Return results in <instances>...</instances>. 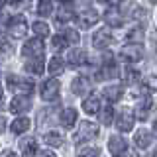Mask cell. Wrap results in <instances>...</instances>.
I'll list each match as a JSON object with an SVG mask.
<instances>
[{"label": "cell", "instance_id": "1", "mask_svg": "<svg viewBox=\"0 0 157 157\" xmlns=\"http://www.w3.org/2000/svg\"><path fill=\"white\" fill-rule=\"evenodd\" d=\"M6 85H8L10 90L20 92V94H28V96L33 92V86H36L32 78H28V77H20V75H8Z\"/></svg>", "mask_w": 157, "mask_h": 157}, {"label": "cell", "instance_id": "2", "mask_svg": "<svg viewBox=\"0 0 157 157\" xmlns=\"http://www.w3.org/2000/svg\"><path fill=\"white\" fill-rule=\"evenodd\" d=\"M98 136V124L96 122H90V120H82L78 124V130L75 134V144H82V141H90L92 137Z\"/></svg>", "mask_w": 157, "mask_h": 157}, {"label": "cell", "instance_id": "3", "mask_svg": "<svg viewBox=\"0 0 157 157\" xmlns=\"http://www.w3.org/2000/svg\"><path fill=\"white\" fill-rule=\"evenodd\" d=\"M43 53H45V45H43V39L41 37H33L28 39L22 47V55L29 57V59H41Z\"/></svg>", "mask_w": 157, "mask_h": 157}, {"label": "cell", "instance_id": "4", "mask_svg": "<svg viewBox=\"0 0 157 157\" xmlns=\"http://www.w3.org/2000/svg\"><path fill=\"white\" fill-rule=\"evenodd\" d=\"M120 57L126 63H137L144 59V47L140 43H128L120 49Z\"/></svg>", "mask_w": 157, "mask_h": 157}, {"label": "cell", "instance_id": "5", "mask_svg": "<svg viewBox=\"0 0 157 157\" xmlns=\"http://www.w3.org/2000/svg\"><path fill=\"white\" fill-rule=\"evenodd\" d=\"M59 81L55 77L53 78H47L45 82L41 85V90H39V94H41V100H45V102H53V100H57L59 98Z\"/></svg>", "mask_w": 157, "mask_h": 157}, {"label": "cell", "instance_id": "6", "mask_svg": "<svg viewBox=\"0 0 157 157\" xmlns=\"http://www.w3.org/2000/svg\"><path fill=\"white\" fill-rule=\"evenodd\" d=\"M8 33L12 37H26V33H28V22H26V18L24 16H14L12 20L8 22Z\"/></svg>", "mask_w": 157, "mask_h": 157}, {"label": "cell", "instance_id": "7", "mask_svg": "<svg viewBox=\"0 0 157 157\" xmlns=\"http://www.w3.org/2000/svg\"><path fill=\"white\" fill-rule=\"evenodd\" d=\"M10 112L12 114H24V112H28L29 108H32V100H29L28 94H18L14 96L12 100H10Z\"/></svg>", "mask_w": 157, "mask_h": 157}, {"label": "cell", "instance_id": "8", "mask_svg": "<svg viewBox=\"0 0 157 157\" xmlns=\"http://www.w3.org/2000/svg\"><path fill=\"white\" fill-rule=\"evenodd\" d=\"M98 12L96 10H85V12H81V14H77V18H75V22H77V26L78 28H82V29H88L90 26H94V24L98 22Z\"/></svg>", "mask_w": 157, "mask_h": 157}, {"label": "cell", "instance_id": "9", "mask_svg": "<svg viewBox=\"0 0 157 157\" xmlns=\"http://www.w3.org/2000/svg\"><path fill=\"white\" fill-rule=\"evenodd\" d=\"M112 41H114V37H112V32L108 28L98 29L94 36H92V45H94L96 49H106Z\"/></svg>", "mask_w": 157, "mask_h": 157}, {"label": "cell", "instance_id": "10", "mask_svg": "<svg viewBox=\"0 0 157 157\" xmlns=\"http://www.w3.org/2000/svg\"><path fill=\"white\" fill-rule=\"evenodd\" d=\"M151 108H153V102H151V98H149V92H147L145 88H141V98L137 100V118H140V120H145V118L149 116Z\"/></svg>", "mask_w": 157, "mask_h": 157}, {"label": "cell", "instance_id": "11", "mask_svg": "<svg viewBox=\"0 0 157 157\" xmlns=\"http://www.w3.org/2000/svg\"><path fill=\"white\" fill-rule=\"evenodd\" d=\"M75 18V10H73V4L71 0H61V4H59V12H57V24H65L69 20Z\"/></svg>", "mask_w": 157, "mask_h": 157}, {"label": "cell", "instance_id": "12", "mask_svg": "<svg viewBox=\"0 0 157 157\" xmlns=\"http://www.w3.org/2000/svg\"><path fill=\"white\" fill-rule=\"evenodd\" d=\"M108 149H110L112 155H122V153H126V151H128V144H126L124 137L112 136L110 140H108Z\"/></svg>", "mask_w": 157, "mask_h": 157}, {"label": "cell", "instance_id": "13", "mask_svg": "<svg viewBox=\"0 0 157 157\" xmlns=\"http://www.w3.org/2000/svg\"><path fill=\"white\" fill-rule=\"evenodd\" d=\"M67 61H69V65H73V67H81V65H85L86 63V51L85 49H71V51L67 53Z\"/></svg>", "mask_w": 157, "mask_h": 157}, {"label": "cell", "instance_id": "14", "mask_svg": "<svg viewBox=\"0 0 157 157\" xmlns=\"http://www.w3.org/2000/svg\"><path fill=\"white\" fill-rule=\"evenodd\" d=\"M73 94H77V96H82V94H86L88 90H90V81L85 77V75H81V77H77L75 81H73Z\"/></svg>", "mask_w": 157, "mask_h": 157}, {"label": "cell", "instance_id": "15", "mask_svg": "<svg viewBox=\"0 0 157 157\" xmlns=\"http://www.w3.org/2000/svg\"><path fill=\"white\" fill-rule=\"evenodd\" d=\"M134 122H136L134 114H130V112H122V114H120V118H118V122H116V128H118V132H122V134L130 132L132 128H134Z\"/></svg>", "mask_w": 157, "mask_h": 157}, {"label": "cell", "instance_id": "16", "mask_svg": "<svg viewBox=\"0 0 157 157\" xmlns=\"http://www.w3.org/2000/svg\"><path fill=\"white\" fill-rule=\"evenodd\" d=\"M20 151H22L24 157H36L37 153V144L33 137H24L22 141H20Z\"/></svg>", "mask_w": 157, "mask_h": 157}, {"label": "cell", "instance_id": "17", "mask_svg": "<svg viewBox=\"0 0 157 157\" xmlns=\"http://www.w3.org/2000/svg\"><path fill=\"white\" fill-rule=\"evenodd\" d=\"M82 110L86 112V114H98V110H100V100H98L96 94H90L86 96L85 100H82Z\"/></svg>", "mask_w": 157, "mask_h": 157}, {"label": "cell", "instance_id": "18", "mask_svg": "<svg viewBox=\"0 0 157 157\" xmlns=\"http://www.w3.org/2000/svg\"><path fill=\"white\" fill-rule=\"evenodd\" d=\"M61 120V126L63 128H75V122H77V110L75 108H65L59 116Z\"/></svg>", "mask_w": 157, "mask_h": 157}, {"label": "cell", "instance_id": "19", "mask_svg": "<svg viewBox=\"0 0 157 157\" xmlns=\"http://www.w3.org/2000/svg\"><path fill=\"white\" fill-rule=\"evenodd\" d=\"M134 141L140 149H147V147L151 145V134L147 130H137L136 136H134Z\"/></svg>", "mask_w": 157, "mask_h": 157}, {"label": "cell", "instance_id": "20", "mask_svg": "<svg viewBox=\"0 0 157 157\" xmlns=\"http://www.w3.org/2000/svg\"><path fill=\"white\" fill-rule=\"evenodd\" d=\"M102 94H104V98L108 102H118L122 98V86H118V85L106 86L104 90H102Z\"/></svg>", "mask_w": 157, "mask_h": 157}, {"label": "cell", "instance_id": "21", "mask_svg": "<svg viewBox=\"0 0 157 157\" xmlns=\"http://www.w3.org/2000/svg\"><path fill=\"white\" fill-rule=\"evenodd\" d=\"M122 81L128 82V85H134V82L140 81V71H136L134 67H124L122 69Z\"/></svg>", "mask_w": 157, "mask_h": 157}, {"label": "cell", "instance_id": "22", "mask_svg": "<svg viewBox=\"0 0 157 157\" xmlns=\"http://www.w3.org/2000/svg\"><path fill=\"white\" fill-rule=\"evenodd\" d=\"M47 71L51 73V75H61V73L65 71V61H63L61 57H51V61H49V65H47Z\"/></svg>", "mask_w": 157, "mask_h": 157}, {"label": "cell", "instance_id": "23", "mask_svg": "<svg viewBox=\"0 0 157 157\" xmlns=\"http://www.w3.org/2000/svg\"><path fill=\"white\" fill-rule=\"evenodd\" d=\"M116 73H118V69H116V65H114V61H112V63H104V65H102V69L98 71L96 78H98V81H102V78H110V77H114Z\"/></svg>", "mask_w": 157, "mask_h": 157}, {"label": "cell", "instance_id": "24", "mask_svg": "<svg viewBox=\"0 0 157 157\" xmlns=\"http://www.w3.org/2000/svg\"><path fill=\"white\" fill-rule=\"evenodd\" d=\"M26 71L29 75H43V59H32V61H28Z\"/></svg>", "mask_w": 157, "mask_h": 157}, {"label": "cell", "instance_id": "25", "mask_svg": "<svg viewBox=\"0 0 157 157\" xmlns=\"http://www.w3.org/2000/svg\"><path fill=\"white\" fill-rule=\"evenodd\" d=\"M43 141H45L47 145H51V147H61L63 136L59 134V132H47V134L43 136Z\"/></svg>", "mask_w": 157, "mask_h": 157}, {"label": "cell", "instance_id": "26", "mask_svg": "<svg viewBox=\"0 0 157 157\" xmlns=\"http://www.w3.org/2000/svg\"><path fill=\"white\" fill-rule=\"evenodd\" d=\"M37 14L43 18L51 16L53 14V0H39L37 2Z\"/></svg>", "mask_w": 157, "mask_h": 157}, {"label": "cell", "instance_id": "27", "mask_svg": "<svg viewBox=\"0 0 157 157\" xmlns=\"http://www.w3.org/2000/svg\"><path fill=\"white\" fill-rule=\"evenodd\" d=\"M29 130V120L28 118H18L12 122V134H24Z\"/></svg>", "mask_w": 157, "mask_h": 157}, {"label": "cell", "instance_id": "28", "mask_svg": "<svg viewBox=\"0 0 157 157\" xmlns=\"http://www.w3.org/2000/svg\"><path fill=\"white\" fill-rule=\"evenodd\" d=\"M126 39H128V43H141V39H144V28H132L126 33Z\"/></svg>", "mask_w": 157, "mask_h": 157}, {"label": "cell", "instance_id": "29", "mask_svg": "<svg viewBox=\"0 0 157 157\" xmlns=\"http://www.w3.org/2000/svg\"><path fill=\"white\" fill-rule=\"evenodd\" d=\"M104 18H106V22L110 24V26H120L122 24V16H120V12L116 10V6H112L108 12L104 14Z\"/></svg>", "mask_w": 157, "mask_h": 157}, {"label": "cell", "instance_id": "30", "mask_svg": "<svg viewBox=\"0 0 157 157\" xmlns=\"http://www.w3.org/2000/svg\"><path fill=\"white\" fill-rule=\"evenodd\" d=\"M100 112V122L104 126H110L112 122H114V108L112 106H106V108H102V110H98Z\"/></svg>", "mask_w": 157, "mask_h": 157}, {"label": "cell", "instance_id": "31", "mask_svg": "<svg viewBox=\"0 0 157 157\" xmlns=\"http://www.w3.org/2000/svg\"><path fill=\"white\" fill-rule=\"evenodd\" d=\"M32 29H33V33H36L37 37H41V39L49 36V26H47L45 22H36L32 26Z\"/></svg>", "mask_w": 157, "mask_h": 157}, {"label": "cell", "instance_id": "32", "mask_svg": "<svg viewBox=\"0 0 157 157\" xmlns=\"http://www.w3.org/2000/svg\"><path fill=\"white\" fill-rule=\"evenodd\" d=\"M98 153H100V149L94 145H86V147H78V157H98Z\"/></svg>", "mask_w": 157, "mask_h": 157}, {"label": "cell", "instance_id": "33", "mask_svg": "<svg viewBox=\"0 0 157 157\" xmlns=\"http://www.w3.org/2000/svg\"><path fill=\"white\" fill-rule=\"evenodd\" d=\"M51 45L55 47V49H65V47H67V39H65V36H63V33H57V36H53Z\"/></svg>", "mask_w": 157, "mask_h": 157}, {"label": "cell", "instance_id": "34", "mask_svg": "<svg viewBox=\"0 0 157 157\" xmlns=\"http://www.w3.org/2000/svg\"><path fill=\"white\" fill-rule=\"evenodd\" d=\"M63 36H65L67 43H78V41H81V36H78L75 29H65V32H63Z\"/></svg>", "mask_w": 157, "mask_h": 157}, {"label": "cell", "instance_id": "35", "mask_svg": "<svg viewBox=\"0 0 157 157\" xmlns=\"http://www.w3.org/2000/svg\"><path fill=\"white\" fill-rule=\"evenodd\" d=\"M144 88L147 92H157V78H153V77H149L145 81V85H144Z\"/></svg>", "mask_w": 157, "mask_h": 157}, {"label": "cell", "instance_id": "36", "mask_svg": "<svg viewBox=\"0 0 157 157\" xmlns=\"http://www.w3.org/2000/svg\"><path fill=\"white\" fill-rule=\"evenodd\" d=\"M0 51H4V53L10 51V43H8V39H6V36H4L2 32H0Z\"/></svg>", "mask_w": 157, "mask_h": 157}, {"label": "cell", "instance_id": "37", "mask_svg": "<svg viewBox=\"0 0 157 157\" xmlns=\"http://www.w3.org/2000/svg\"><path fill=\"white\" fill-rule=\"evenodd\" d=\"M36 157H57L53 151H49V149H43V151H37Z\"/></svg>", "mask_w": 157, "mask_h": 157}, {"label": "cell", "instance_id": "38", "mask_svg": "<svg viewBox=\"0 0 157 157\" xmlns=\"http://www.w3.org/2000/svg\"><path fill=\"white\" fill-rule=\"evenodd\" d=\"M114 157H140V155L134 153V151H126V153H122V155H114Z\"/></svg>", "mask_w": 157, "mask_h": 157}, {"label": "cell", "instance_id": "39", "mask_svg": "<svg viewBox=\"0 0 157 157\" xmlns=\"http://www.w3.org/2000/svg\"><path fill=\"white\" fill-rule=\"evenodd\" d=\"M4 130H6V120H4V118L0 116V134H2Z\"/></svg>", "mask_w": 157, "mask_h": 157}, {"label": "cell", "instance_id": "40", "mask_svg": "<svg viewBox=\"0 0 157 157\" xmlns=\"http://www.w3.org/2000/svg\"><path fill=\"white\" fill-rule=\"evenodd\" d=\"M2 157H18V153H12V151H4Z\"/></svg>", "mask_w": 157, "mask_h": 157}, {"label": "cell", "instance_id": "41", "mask_svg": "<svg viewBox=\"0 0 157 157\" xmlns=\"http://www.w3.org/2000/svg\"><path fill=\"white\" fill-rule=\"evenodd\" d=\"M153 134H155V137H157V120H155V124H153Z\"/></svg>", "mask_w": 157, "mask_h": 157}, {"label": "cell", "instance_id": "42", "mask_svg": "<svg viewBox=\"0 0 157 157\" xmlns=\"http://www.w3.org/2000/svg\"><path fill=\"white\" fill-rule=\"evenodd\" d=\"M20 2H24V0H10V4H20Z\"/></svg>", "mask_w": 157, "mask_h": 157}, {"label": "cell", "instance_id": "43", "mask_svg": "<svg viewBox=\"0 0 157 157\" xmlns=\"http://www.w3.org/2000/svg\"><path fill=\"white\" fill-rule=\"evenodd\" d=\"M4 4H6V0H0V10L4 8Z\"/></svg>", "mask_w": 157, "mask_h": 157}, {"label": "cell", "instance_id": "44", "mask_svg": "<svg viewBox=\"0 0 157 157\" xmlns=\"http://www.w3.org/2000/svg\"><path fill=\"white\" fill-rule=\"evenodd\" d=\"M2 94H4V90H2V86H0V98H2Z\"/></svg>", "mask_w": 157, "mask_h": 157}, {"label": "cell", "instance_id": "45", "mask_svg": "<svg viewBox=\"0 0 157 157\" xmlns=\"http://www.w3.org/2000/svg\"><path fill=\"white\" fill-rule=\"evenodd\" d=\"M100 2H106V0H100Z\"/></svg>", "mask_w": 157, "mask_h": 157}, {"label": "cell", "instance_id": "46", "mask_svg": "<svg viewBox=\"0 0 157 157\" xmlns=\"http://www.w3.org/2000/svg\"><path fill=\"white\" fill-rule=\"evenodd\" d=\"M85 2H86V0H85Z\"/></svg>", "mask_w": 157, "mask_h": 157}]
</instances>
